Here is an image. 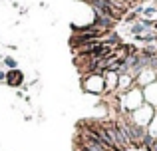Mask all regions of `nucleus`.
<instances>
[{
	"instance_id": "obj_1",
	"label": "nucleus",
	"mask_w": 157,
	"mask_h": 151,
	"mask_svg": "<svg viewBox=\"0 0 157 151\" xmlns=\"http://www.w3.org/2000/svg\"><path fill=\"white\" fill-rule=\"evenodd\" d=\"M84 2L90 4L94 16H105V18H111V20H115V22H121V18L125 16V14L115 10L107 0H84Z\"/></svg>"
},
{
	"instance_id": "obj_2",
	"label": "nucleus",
	"mask_w": 157,
	"mask_h": 151,
	"mask_svg": "<svg viewBox=\"0 0 157 151\" xmlns=\"http://www.w3.org/2000/svg\"><path fill=\"white\" fill-rule=\"evenodd\" d=\"M22 81H24V74H22V70H10V72H6V84L10 85V88H20L22 85Z\"/></svg>"
},
{
	"instance_id": "obj_3",
	"label": "nucleus",
	"mask_w": 157,
	"mask_h": 151,
	"mask_svg": "<svg viewBox=\"0 0 157 151\" xmlns=\"http://www.w3.org/2000/svg\"><path fill=\"white\" fill-rule=\"evenodd\" d=\"M131 88H135V80L131 76H119V81H117V89L119 92H129Z\"/></svg>"
},
{
	"instance_id": "obj_4",
	"label": "nucleus",
	"mask_w": 157,
	"mask_h": 151,
	"mask_svg": "<svg viewBox=\"0 0 157 151\" xmlns=\"http://www.w3.org/2000/svg\"><path fill=\"white\" fill-rule=\"evenodd\" d=\"M153 16H157V6L153 4V6H143L141 10V18H149L153 20Z\"/></svg>"
},
{
	"instance_id": "obj_5",
	"label": "nucleus",
	"mask_w": 157,
	"mask_h": 151,
	"mask_svg": "<svg viewBox=\"0 0 157 151\" xmlns=\"http://www.w3.org/2000/svg\"><path fill=\"white\" fill-rule=\"evenodd\" d=\"M107 2H109L111 6H113L115 10H117V12H121V14H125V12H129V8L125 6V2H123V0H107Z\"/></svg>"
},
{
	"instance_id": "obj_6",
	"label": "nucleus",
	"mask_w": 157,
	"mask_h": 151,
	"mask_svg": "<svg viewBox=\"0 0 157 151\" xmlns=\"http://www.w3.org/2000/svg\"><path fill=\"white\" fill-rule=\"evenodd\" d=\"M2 62L6 64V66L10 68V70H16V68H18V62H16L14 58H10V56H4V58H2Z\"/></svg>"
},
{
	"instance_id": "obj_7",
	"label": "nucleus",
	"mask_w": 157,
	"mask_h": 151,
	"mask_svg": "<svg viewBox=\"0 0 157 151\" xmlns=\"http://www.w3.org/2000/svg\"><path fill=\"white\" fill-rule=\"evenodd\" d=\"M0 81H4V84H6V72H0Z\"/></svg>"
}]
</instances>
